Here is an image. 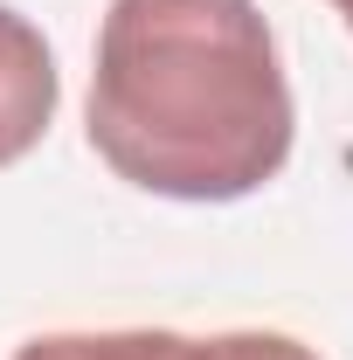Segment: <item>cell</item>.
<instances>
[{"mask_svg": "<svg viewBox=\"0 0 353 360\" xmlns=\"http://www.w3.org/2000/svg\"><path fill=\"white\" fill-rule=\"evenodd\" d=\"M291 84L257 0H111L90 70V146L167 201H243L291 160Z\"/></svg>", "mask_w": 353, "mask_h": 360, "instance_id": "1", "label": "cell"}, {"mask_svg": "<svg viewBox=\"0 0 353 360\" xmlns=\"http://www.w3.org/2000/svg\"><path fill=\"white\" fill-rule=\"evenodd\" d=\"M56 97L63 84H56V56H49L42 28L0 0V167H14L42 146Z\"/></svg>", "mask_w": 353, "mask_h": 360, "instance_id": "2", "label": "cell"}, {"mask_svg": "<svg viewBox=\"0 0 353 360\" xmlns=\"http://www.w3.org/2000/svg\"><path fill=\"white\" fill-rule=\"evenodd\" d=\"M14 360H201V340L153 333V326H132V333H42Z\"/></svg>", "mask_w": 353, "mask_h": 360, "instance_id": "3", "label": "cell"}, {"mask_svg": "<svg viewBox=\"0 0 353 360\" xmlns=\"http://www.w3.org/2000/svg\"><path fill=\"white\" fill-rule=\"evenodd\" d=\"M201 360H319V354L291 333H215V340H201Z\"/></svg>", "mask_w": 353, "mask_h": 360, "instance_id": "4", "label": "cell"}, {"mask_svg": "<svg viewBox=\"0 0 353 360\" xmlns=\"http://www.w3.org/2000/svg\"><path fill=\"white\" fill-rule=\"evenodd\" d=\"M333 7H340V14H347V21H353V0H333Z\"/></svg>", "mask_w": 353, "mask_h": 360, "instance_id": "5", "label": "cell"}, {"mask_svg": "<svg viewBox=\"0 0 353 360\" xmlns=\"http://www.w3.org/2000/svg\"><path fill=\"white\" fill-rule=\"evenodd\" d=\"M347 28H353V21H347Z\"/></svg>", "mask_w": 353, "mask_h": 360, "instance_id": "6", "label": "cell"}]
</instances>
